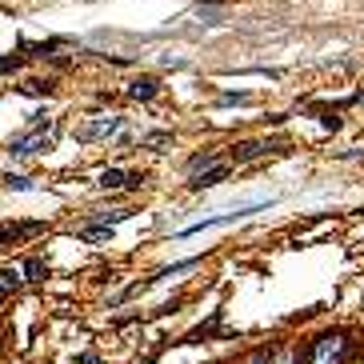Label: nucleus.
<instances>
[{
	"mask_svg": "<svg viewBox=\"0 0 364 364\" xmlns=\"http://www.w3.org/2000/svg\"><path fill=\"white\" fill-rule=\"evenodd\" d=\"M349 352H352V344L344 332H328V337L308 344V364H344Z\"/></svg>",
	"mask_w": 364,
	"mask_h": 364,
	"instance_id": "1",
	"label": "nucleus"
},
{
	"mask_svg": "<svg viewBox=\"0 0 364 364\" xmlns=\"http://www.w3.org/2000/svg\"><path fill=\"white\" fill-rule=\"evenodd\" d=\"M277 149H284V144H268V140H240L237 149H232V164H249V161H256V156H264V152H277Z\"/></svg>",
	"mask_w": 364,
	"mask_h": 364,
	"instance_id": "2",
	"label": "nucleus"
},
{
	"mask_svg": "<svg viewBox=\"0 0 364 364\" xmlns=\"http://www.w3.org/2000/svg\"><path fill=\"white\" fill-rule=\"evenodd\" d=\"M220 320H225V308H213V316H208L204 325L192 328L189 337H184V344H201V340H216V337H225V332H220Z\"/></svg>",
	"mask_w": 364,
	"mask_h": 364,
	"instance_id": "3",
	"label": "nucleus"
},
{
	"mask_svg": "<svg viewBox=\"0 0 364 364\" xmlns=\"http://www.w3.org/2000/svg\"><path fill=\"white\" fill-rule=\"evenodd\" d=\"M120 116H104V120H96V125H84V128H76V140H101V137H113V132H120Z\"/></svg>",
	"mask_w": 364,
	"mask_h": 364,
	"instance_id": "4",
	"label": "nucleus"
},
{
	"mask_svg": "<svg viewBox=\"0 0 364 364\" xmlns=\"http://www.w3.org/2000/svg\"><path fill=\"white\" fill-rule=\"evenodd\" d=\"M49 149H52L49 137H16L13 144H8L13 156H32V152H49Z\"/></svg>",
	"mask_w": 364,
	"mask_h": 364,
	"instance_id": "5",
	"label": "nucleus"
},
{
	"mask_svg": "<svg viewBox=\"0 0 364 364\" xmlns=\"http://www.w3.org/2000/svg\"><path fill=\"white\" fill-rule=\"evenodd\" d=\"M37 232H44V220H28V225H4V228H0V244H13V240H20V237H37Z\"/></svg>",
	"mask_w": 364,
	"mask_h": 364,
	"instance_id": "6",
	"label": "nucleus"
},
{
	"mask_svg": "<svg viewBox=\"0 0 364 364\" xmlns=\"http://www.w3.org/2000/svg\"><path fill=\"white\" fill-rule=\"evenodd\" d=\"M225 176H228V164H213L208 172H196V176H192V180H189V189H192V192H201V189H216V184H220Z\"/></svg>",
	"mask_w": 364,
	"mask_h": 364,
	"instance_id": "7",
	"label": "nucleus"
},
{
	"mask_svg": "<svg viewBox=\"0 0 364 364\" xmlns=\"http://www.w3.org/2000/svg\"><path fill=\"white\" fill-rule=\"evenodd\" d=\"M156 76H137V80H132V84H128V96H132V101H152V96H156Z\"/></svg>",
	"mask_w": 364,
	"mask_h": 364,
	"instance_id": "8",
	"label": "nucleus"
},
{
	"mask_svg": "<svg viewBox=\"0 0 364 364\" xmlns=\"http://www.w3.org/2000/svg\"><path fill=\"white\" fill-rule=\"evenodd\" d=\"M25 284V268H0V292H16Z\"/></svg>",
	"mask_w": 364,
	"mask_h": 364,
	"instance_id": "9",
	"label": "nucleus"
},
{
	"mask_svg": "<svg viewBox=\"0 0 364 364\" xmlns=\"http://www.w3.org/2000/svg\"><path fill=\"white\" fill-rule=\"evenodd\" d=\"M101 189H128V172H120V168H104Z\"/></svg>",
	"mask_w": 364,
	"mask_h": 364,
	"instance_id": "10",
	"label": "nucleus"
},
{
	"mask_svg": "<svg viewBox=\"0 0 364 364\" xmlns=\"http://www.w3.org/2000/svg\"><path fill=\"white\" fill-rule=\"evenodd\" d=\"M80 240H113V225H84L80 228Z\"/></svg>",
	"mask_w": 364,
	"mask_h": 364,
	"instance_id": "11",
	"label": "nucleus"
},
{
	"mask_svg": "<svg viewBox=\"0 0 364 364\" xmlns=\"http://www.w3.org/2000/svg\"><path fill=\"white\" fill-rule=\"evenodd\" d=\"M44 277H49V264L40 261V256L25 261V280H44Z\"/></svg>",
	"mask_w": 364,
	"mask_h": 364,
	"instance_id": "12",
	"label": "nucleus"
},
{
	"mask_svg": "<svg viewBox=\"0 0 364 364\" xmlns=\"http://www.w3.org/2000/svg\"><path fill=\"white\" fill-rule=\"evenodd\" d=\"M20 88H25L28 96H49V92H52V80H25Z\"/></svg>",
	"mask_w": 364,
	"mask_h": 364,
	"instance_id": "13",
	"label": "nucleus"
},
{
	"mask_svg": "<svg viewBox=\"0 0 364 364\" xmlns=\"http://www.w3.org/2000/svg\"><path fill=\"white\" fill-rule=\"evenodd\" d=\"M204 164H216V152H196V156H192V161H189V172L196 176V172H201V168H204Z\"/></svg>",
	"mask_w": 364,
	"mask_h": 364,
	"instance_id": "14",
	"label": "nucleus"
},
{
	"mask_svg": "<svg viewBox=\"0 0 364 364\" xmlns=\"http://www.w3.org/2000/svg\"><path fill=\"white\" fill-rule=\"evenodd\" d=\"M4 184H8V189H16V192L32 189V180H28V176H20V172H8V176H4Z\"/></svg>",
	"mask_w": 364,
	"mask_h": 364,
	"instance_id": "15",
	"label": "nucleus"
},
{
	"mask_svg": "<svg viewBox=\"0 0 364 364\" xmlns=\"http://www.w3.org/2000/svg\"><path fill=\"white\" fill-rule=\"evenodd\" d=\"M272 356H277L272 349H256V352L249 356V364H272Z\"/></svg>",
	"mask_w": 364,
	"mask_h": 364,
	"instance_id": "16",
	"label": "nucleus"
},
{
	"mask_svg": "<svg viewBox=\"0 0 364 364\" xmlns=\"http://www.w3.org/2000/svg\"><path fill=\"white\" fill-rule=\"evenodd\" d=\"M252 96L249 92H225V96H220V104H249Z\"/></svg>",
	"mask_w": 364,
	"mask_h": 364,
	"instance_id": "17",
	"label": "nucleus"
},
{
	"mask_svg": "<svg viewBox=\"0 0 364 364\" xmlns=\"http://www.w3.org/2000/svg\"><path fill=\"white\" fill-rule=\"evenodd\" d=\"M20 61H25V56H0V73H16Z\"/></svg>",
	"mask_w": 364,
	"mask_h": 364,
	"instance_id": "18",
	"label": "nucleus"
},
{
	"mask_svg": "<svg viewBox=\"0 0 364 364\" xmlns=\"http://www.w3.org/2000/svg\"><path fill=\"white\" fill-rule=\"evenodd\" d=\"M320 125H325V128H332V132H337V128H340V116H337V113H325V116H320Z\"/></svg>",
	"mask_w": 364,
	"mask_h": 364,
	"instance_id": "19",
	"label": "nucleus"
},
{
	"mask_svg": "<svg viewBox=\"0 0 364 364\" xmlns=\"http://www.w3.org/2000/svg\"><path fill=\"white\" fill-rule=\"evenodd\" d=\"M168 140H172L168 132H152V137H144V144H168Z\"/></svg>",
	"mask_w": 364,
	"mask_h": 364,
	"instance_id": "20",
	"label": "nucleus"
},
{
	"mask_svg": "<svg viewBox=\"0 0 364 364\" xmlns=\"http://www.w3.org/2000/svg\"><path fill=\"white\" fill-rule=\"evenodd\" d=\"M80 364H101V356H96V352H84V356H80Z\"/></svg>",
	"mask_w": 364,
	"mask_h": 364,
	"instance_id": "21",
	"label": "nucleus"
},
{
	"mask_svg": "<svg viewBox=\"0 0 364 364\" xmlns=\"http://www.w3.org/2000/svg\"><path fill=\"white\" fill-rule=\"evenodd\" d=\"M356 101H360V104H364V92H360V96H356Z\"/></svg>",
	"mask_w": 364,
	"mask_h": 364,
	"instance_id": "22",
	"label": "nucleus"
}]
</instances>
